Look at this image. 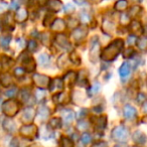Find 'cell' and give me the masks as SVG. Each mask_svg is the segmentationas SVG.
I'll return each mask as SVG.
<instances>
[{
  "instance_id": "cell-1",
  "label": "cell",
  "mask_w": 147,
  "mask_h": 147,
  "mask_svg": "<svg viewBox=\"0 0 147 147\" xmlns=\"http://www.w3.org/2000/svg\"><path fill=\"white\" fill-rule=\"evenodd\" d=\"M123 47H124V41L122 39L118 38L115 39L114 41L110 43L106 49L103 51L102 53V59H104L105 61H112L117 57V55L121 53Z\"/></svg>"
},
{
  "instance_id": "cell-2",
  "label": "cell",
  "mask_w": 147,
  "mask_h": 147,
  "mask_svg": "<svg viewBox=\"0 0 147 147\" xmlns=\"http://www.w3.org/2000/svg\"><path fill=\"white\" fill-rule=\"evenodd\" d=\"M19 111V103L16 100H7L2 105V112L7 117H14Z\"/></svg>"
},
{
  "instance_id": "cell-3",
  "label": "cell",
  "mask_w": 147,
  "mask_h": 147,
  "mask_svg": "<svg viewBox=\"0 0 147 147\" xmlns=\"http://www.w3.org/2000/svg\"><path fill=\"white\" fill-rule=\"evenodd\" d=\"M112 138L118 142H126L129 138V131L124 126H117L112 130Z\"/></svg>"
},
{
  "instance_id": "cell-4",
  "label": "cell",
  "mask_w": 147,
  "mask_h": 147,
  "mask_svg": "<svg viewBox=\"0 0 147 147\" xmlns=\"http://www.w3.org/2000/svg\"><path fill=\"white\" fill-rule=\"evenodd\" d=\"M19 133L22 137L27 139H33L37 135V127L34 124H27L23 125L19 129Z\"/></svg>"
},
{
  "instance_id": "cell-5",
  "label": "cell",
  "mask_w": 147,
  "mask_h": 147,
  "mask_svg": "<svg viewBox=\"0 0 147 147\" xmlns=\"http://www.w3.org/2000/svg\"><path fill=\"white\" fill-rule=\"evenodd\" d=\"M33 83L34 85L39 89H47L49 88V84H51V78L45 75H40V74H34L32 77Z\"/></svg>"
},
{
  "instance_id": "cell-6",
  "label": "cell",
  "mask_w": 147,
  "mask_h": 147,
  "mask_svg": "<svg viewBox=\"0 0 147 147\" xmlns=\"http://www.w3.org/2000/svg\"><path fill=\"white\" fill-rule=\"evenodd\" d=\"M99 55H100V43L94 37L92 43H91V49H90V61L93 63H96L99 59Z\"/></svg>"
},
{
  "instance_id": "cell-7",
  "label": "cell",
  "mask_w": 147,
  "mask_h": 147,
  "mask_svg": "<svg viewBox=\"0 0 147 147\" xmlns=\"http://www.w3.org/2000/svg\"><path fill=\"white\" fill-rule=\"evenodd\" d=\"M35 117V110L31 107H28L24 110V112L22 113V116H21V121L24 123L25 125L31 124L32 121L34 120Z\"/></svg>"
},
{
  "instance_id": "cell-8",
  "label": "cell",
  "mask_w": 147,
  "mask_h": 147,
  "mask_svg": "<svg viewBox=\"0 0 147 147\" xmlns=\"http://www.w3.org/2000/svg\"><path fill=\"white\" fill-rule=\"evenodd\" d=\"M88 34V30L85 26H81V27H77L75 30L71 32V37L75 41L79 42V41H82L85 37Z\"/></svg>"
},
{
  "instance_id": "cell-9",
  "label": "cell",
  "mask_w": 147,
  "mask_h": 147,
  "mask_svg": "<svg viewBox=\"0 0 147 147\" xmlns=\"http://www.w3.org/2000/svg\"><path fill=\"white\" fill-rule=\"evenodd\" d=\"M49 91L51 93H61L63 90V82L61 79H53L51 81V84L49 86Z\"/></svg>"
},
{
  "instance_id": "cell-10",
  "label": "cell",
  "mask_w": 147,
  "mask_h": 147,
  "mask_svg": "<svg viewBox=\"0 0 147 147\" xmlns=\"http://www.w3.org/2000/svg\"><path fill=\"white\" fill-rule=\"evenodd\" d=\"M65 28H67V23H65V21L61 18L55 19L51 25V30L57 31V32H63V31L65 30Z\"/></svg>"
},
{
  "instance_id": "cell-11",
  "label": "cell",
  "mask_w": 147,
  "mask_h": 147,
  "mask_svg": "<svg viewBox=\"0 0 147 147\" xmlns=\"http://www.w3.org/2000/svg\"><path fill=\"white\" fill-rule=\"evenodd\" d=\"M63 82V85L65 84L67 85V87H69V88L73 87L74 85H75V83L77 82V74L73 71H69L65 76Z\"/></svg>"
},
{
  "instance_id": "cell-12",
  "label": "cell",
  "mask_w": 147,
  "mask_h": 147,
  "mask_svg": "<svg viewBox=\"0 0 147 147\" xmlns=\"http://www.w3.org/2000/svg\"><path fill=\"white\" fill-rule=\"evenodd\" d=\"M22 63H23V65H24V67H25L24 71H26L27 73H31V71H34L35 67H36L35 61L31 57H27L26 55V57H25L24 59H22Z\"/></svg>"
},
{
  "instance_id": "cell-13",
  "label": "cell",
  "mask_w": 147,
  "mask_h": 147,
  "mask_svg": "<svg viewBox=\"0 0 147 147\" xmlns=\"http://www.w3.org/2000/svg\"><path fill=\"white\" fill-rule=\"evenodd\" d=\"M47 6L49 10L53 12H57L63 8V3L61 0H49L47 3Z\"/></svg>"
},
{
  "instance_id": "cell-14",
  "label": "cell",
  "mask_w": 147,
  "mask_h": 147,
  "mask_svg": "<svg viewBox=\"0 0 147 147\" xmlns=\"http://www.w3.org/2000/svg\"><path fill=\"white\" fill-rule=\"evenodd\" d=\"M27 17H28V12L25 8H19L16 11V14L14 16V19L16 22L18 23H23L24 21H26Z\"/></svg>"
},
{
  "instance_id": "cell-15",
  "label": "cell",
  "mask_w": 147,
  "mask_h": 147,
  "mask_svg": "<svg viewBox=\"0 0 147 147\" xmlns=\"http://www.w3.org/2000/svg\"><path fill=\"white\" fill-rule=\"evenodd\" d=\"M93 122H94L97 129H99V130H104L107 126V117L100 116V117H97V118H93Z\"/></svg>"
},
{
  "instance_id": "cell-16",
  "label": "cell",
  "mask_w": 147,
  "mask_h": 147,
  "mask_svg": "<svg viewBox=\"0 0 147 147\" xmlns=\"http://www.w3.org/2000/svg\"><path fill=\"white\" fill-rule=\"evenodd\" d=\"M55 41H57V45L61 47H63V49H71V45H69V40H67L65 35H63V34L57 35V36H55Z\"/></svg>"
},
{
  "instance_id": "cell-17",
  "label": "cell",
  "mask_w": 147,
  "mask_h": 147,
  "mask_svg": "<svg viewBox=\"0 0 147 147\" xmlns=\"http://www.w3.org/2000/svg\"><path fill=\"white\" fill-rule=\"evenodd\" d=\"M124 116L127 119H134L137 116V111L131 105H125L124 107Z\"/></svg>"
},
{
  "instance_id": "cell-18",
  "label": "cell",
  "mask_w": 147,
  "mask_h": 147,
  "mask_svg": "<svg viewBox=\"0 0 147 147\" xmlns=\"http://www.w3.org/2000/svg\"><path fill=\"white\" fill-rule=\"evenodd\" d=\"M132 138L134 142L137 143V144H144L145 141H146V136L141 131H135L132 135Z\"/></svg>"
},
{
  "instance_id": "cell-19",
  "label": "cell",
  "mask_w": 147,
  "mask_h": 147,
  "mask_svg": "<svg viewBox=\"0 0 147 147\" xmlns=\"http://www.w3.org/2000/svg\"><path fill=\"white\" fill-rule=\"evenodd\" d=\"M102 30L108 34H112L115 30V25L112 21L110 20H104L102 24Z\"/></svg>"
},
{
  "instance_id": "cell-20",
  "label": "cell",
  "mask_w": 147,
  "mask_h": 147,
  "mask_svg": "<svg viewBox=\"0 0 147 147\" xmlns=\"http://www.w3.org/2000/svg\"><path fill=\"white\" fill-rule=\"evenodd\" d=\"M63 119L67 125H69L73 123L74 119H75V113L71 110H65L63 112Z\"/></svg>"
},
{
  "instance_id": "cell-21",
  "label": "cell",
  "mask_w": 147,
  "mask_h": 147,
  "mask_svg": "<svg viewBox=\"0 0 147 147\" xmlns=\"http://www.w3.org/2000/svg\"><path fill=\"white\" fill-rule=\"evenodd\" d=\"M3 128H4L7 132L13 133L16 130V125H15V123L13 122L12 120H10V119H5V120L3 121Z\"/></svg>"
},
{
  "instance_id": "cell-22",
  "label": "cell",
  "mask_w": 147,
  "mask_h": 147,
  "mask_svg": "<svg viewBox=\"0 0 147 147\" xmlns=\"http://www.w3.org/2000/svg\"><path fill=\"white\" fill-rule=\"evenodd\" d=\"M129 29H130L131 32L133 33H139L142 32V26H141L140 22L137 20H133L130 22V26H129Z\"/></svg>"
},
{
  "instance_id": "cell-23",
  "label": "cell",
  "mask_w": 147,
  "mask_h": 147,
  "mask_svg": "<svg viewBox=\"0 0 147 147\" xmlns=\"http://www.w3.org/2000/svg\"><path fill=\"white\" fill-rule=\"evenodd\" d=\"M53 100L57 104H65L69 101V96L63 94V93H59V94H57L53 97Z\"/></svg>"
},
{
  "instance_id": "cell-24",
  "label": "cell",
  "mask_w": 147,
  "mask_h": 147,
  "mask_svg": "<svg viewBox=\"0 0 147 147\" xmlns=\"http://www.w3.org/2000/svg\"><path fill=\"white\" fill-rule=\"evenodd\" d=\"M119 74H120V76L122 78H126L129 74H130V65H129L128 63H122V65L119 69Z\"/></svg>"
},
{
  "instance_id": "cell-25",
  "label": "cell",
  "mask_w": 147,
  "mask_h": 147,
  "mask_svg": "<svg viewBox=\"0 0 147 147\" xmlns=\"http://www.w3.org/2000/svg\"><path fill=\"white\" fill-rule=\"evenodd\" d=\"M49 125L51 129H59L61 127V125H63V121H61V118H57L55 117V118H51L49 120Z\"/></svg>"
},
{
  "instance_id": "cell-26",
  "label": "cell",
  "mask_w": 147,
  "mask_h": 147,
  "mask_svg": "<svg viewBox=\"0 0 147 147\" xmlns=\"http://www.w3.org/2000/svg\"><path fill=\"white\" fill-rule=\"evenodd\" d=\"M128 7V1L127 0H118L114 5V8L117 11H123Z\"/></svg>"
},
{
  "instance_id": "cell-27",
  "label": "cell",
  "mask_w": 147,
  "mask_h": 147,
  "mask_svg": "<svg viewBox=\"0 0 147 147\" xmlns=\"http://www.w3.org/2000/svg\"><path fill=\"white\" fill-rule=\"evenodd\" d=\"M0 82H1L2 86L5 87V88L9 87V85L11 84L10 75H9V74H3V75H1V76H0Z\"/></svg>"
},
{
  "instance_id": "cell-28",
  "label": "cell",
  "mask_w": 147,
  "mask_h": 147,
  "mask_svg": "<svg viewBox=\"0 0 147 147\" xmlns=\"http://www.w3.org/2000/svg\"><path fill=\"white\" fill-rule=\"evenodd\" d=\"M30 98H31V95L28 90L24 89V90L20 91V93H19V99H20L21 102H23V103L28 102V100Z\"/></svg>"
},
{
  "instance_id": "cell-29",
  "label": "cell",
  "mask_w": 147,
  "mask_h": 147,
  "mask_svg": "<svg viewBox=\"0 0 147 147\" xmlns=\"http://www.w3.org/2000/svg\"><path fill=\"white\" fill-rule=\"evenodd\" d=\"M38 115L40 116V118L42 119V120L49 118V109L47 108V107H45V106H40V107H39V109H38Z\"/></svg>"
},
{
  "instance_id": "cell-30",
  "label": "cell",
  "mask_w": 147,
  "mask_h": 147,
  "mask_svg": "<svg viewBox=\"0 0 147 147\" xmlns=\"http://www.w3.org/2000/svg\"><path fill=\"white\" fill-rule=\"evenodd\" d=\"M67 61H69L67 55H65V53H63V55H61V57H59V59H57V65L63 69V67H65L67 65Z\"/></svg>"
},
{
  "instance_id": "cell-31",
  "label": "cell",
  "mask_w": 147,
  "mask_h": 147,
  "mask_svg": "<svg viewBox=\"0 0 147 147\" xmlns=\"http://www.w3.org/2000/svg\"><path fill=\"white\" fill-rule=\"evenodd\" d=\"M61 147H74V142L67 137L63 136L61 138Z\"/></svg>"
},
{
  "instance_id": "cell-32",
  "label": "cell",
  "mask_w": 147,
  "mask_h": 147,
  "mask_svg": "<svg viewBox=\"0 0 147 147\" xmlns=\"http://www.w3.org/2000/svg\"><path fill=\"white\" fill-rule=\"evenodd\" d=\"M10 40H11V37L9 35H2V36H0V45H2V47H4V49L8 47Z\"/></svg>"
},
{
  "instance_id": "cell-33",
  "label": "cell",
  "mask_w": 147,
  "mask_h": 147,
  "mask_svg": "<svg viewBox=\"0 0 147 147\" xmlns=\"http://www.w3.org/2000/svg\"><path fill=\"white\" fill-rule=\"evenodd\" d=\"M137 45H138V47L141 49V51H145L147 47V38L145 36H141L138 38V40L136 41Z\"/></svg>"
},
{
  "instance_id": "cell-34",
  "label": "cell",
  "mask_w": 147,
  "mask_h": 147,
  "mask_svg": "<svg viewBox=\"0 0 147 147\" xmlns=\"http://www.w3.org/2000/svg\"><path fill=\"white\" fill-rule=\"evenodd\" d=\"M40 38H41L40 40L43 45H45V47H49V45H51V36H49V33H47V32L42 33V34L40 35Z\"/></svg>"
},
{
  "instance_id": "cell-35",
  "label": "cell",
  "mask_w": 147,
  "mask_h": 147,
  "mask_svg": "<svg viewBox=\"0 0 147 147\" xmlns=\"http://www.w3.org/2000/svg\"><path fill=\"white\" fill-rule=\"evenodd\" d=\"M142 10L140 6H133L131 7V9L129 10V17H136L137 15H139V12Z\"/></svg>"
},
{
  "instance_id": "cell-36",
  "label": "cell",
  "mask_w": 147,
  "mask_h": 147,
  "mask_svg": "<svg viewBox=\"0 0 147 147\" xmlns=\"http://www.w3.org/2000/svg\"><path fill=\"white\" fill-rule=\"evenodd\" d=\"M27 49H28V51H30V53H34V51H37V43L35 40H29L28 41V45H27Z\"/></svg>"
},
{
  "instance_id": "cell-37",
  "label": "cell",
  "mask_w": 147,
  "mask_h": 147,
  "mask_svg": "<svg viewBox=\"0 0 147 147\" xmlns=\"http://www.w3.org/2000/svg\"><path fill=\"white\" fill-rule=\"evenodd\" d=\"M38 61L39 63H40L41 65H47V63H49V57L47 55H45V53H43V55H40L38 57Z\"/></svg>"
},
{
  "instance_id": "cell-38",
  "label": "cell",
  "mask_w": 147,
  "mask_h": 147,
  "mask_svg": "<svg viewBox=\"0 0 147 147\" xmlns=\"http://www.w3.org/2000/svg\"><path fill=\"white\" fill-rule=\"evenodd\" d=\"M69 59H71V61H73L74 63H77V65H79V63H81L80 55H79L76 51H73V53H71V55H69Z\"/></svg>"
},
{
  "instance_id": "cell-39",
  "label": "cell",
  "mask_w": 147,
  "mask_h": 147,
  "mask_svg": "<svg viewBox=\"0 0 147 147\" xmlns=\"http://www.w3.org/2000/svg\"><path fill=\"white\" fill-rule=\"evenodd\" d=\"M77 128L80 131H85L89 128V123L85 120H81L80 122L78 123V125H77Z\"/></svg>"
},
{
  "instance_id": "cell-40",
  "label": "cell",
  "mask_w": 147,
  "mask_h": 147,
  "mask_svg": "<svg viewBox=\"0 0 147 147\" xmlns=\"http://www.w3.org/2000/svg\"><path fill=\"white\" fill-rule=\"evenodd\" d=\"M135 51L134 49H133V47H128V49H124V51H123V57H125V59H128V57H132V55H134Z\"/></svg>"
},
{
  "instance_id": "cell-41",
  "label": "cell",
  "mask_w": 147,
  "mask_h": 147,
  "mask_svg": "<svg viewBox=\"0 0 147 147\" xmlns=\"http://www.w3.org/2000/svg\"><path fill=\"white\" fill-rule=\"evenodd\" d=\"M81 21H82L83 23H85V24H87V23H89L91 21V16L90 14H88V13L86 12H83L81 13Z\"/></svg>"
},
{
  "instance_id": "cell-42",
  "label": "cell",
  "mask_w": 147,
  "mask_h": 147,
  "mask_svg": "<svg viewBox=\"0 0 147 147\" xmlns=\"http://www.w3.org/2000/svg\"><path fill=\"white\" fill-rule=\"evenodd\" d=\"M17 92H18V90H17L16 88H11L5 92V95H6L8 98H13V97L16 96Z\"/></svg>"
},
{
  "instance_id": "cell-43",
  "label": "cell",
  "mask_w": 147,
  "mask_h": 147,
  "mask_svg": "<svg viewBox=\"0 0 147 147\" xmlns=\"http://www.w3.org/2000/svg\"><path fill=\"white\" fill-rule=\"evenodd\" d=\"M81 140H82V142L84 144H89L91 142V140H92V137H91V135L89 133H84L82 135V137H81Z\"/></svg>"
},
{
  "instance_id": "cell-44",
  "label": "cell",
  "mask_w": 147,
  "mask_h": 147,
  "mask_svg": "<svg viewBox=\"0 0 147 147\" xmlns=\"http://www.w3.org/2000/svg\"><path fill=\"white\" fill-rule=\"evenodd\" d=\"M25 75V71L21 67H18V69H14V76L16 78H22L23 76Z\"/></svg>"
},
{
  "instance_id": "cell-45",
  "label": "cell",
  "mask_w": 147,
  "mask_h": 147,
  "mask_svg": "<svg viewBox=\"0 0 147 147\" xmlns=\"http://www.w3.org/2000/svg\"><path fill=\"white\" fill-rule=\"evenodd\" d=\"M65 12L67 13V14H71V13H74L75 12V6H74L73 4H71V3L67 4L65 6Z\"/></svg>"
},
{
  "instance_id": "cell-46",
  "label": "cell",
  "mask_w": 147,
  "mask_h": 147,
  "mask_svg": "<svg viewBox=\"0 0 147 147\" xmlns=\"http://www.w3.org/2000/svg\"><path fill=\"white\" fill-rule=\"evenodd\" d=\"M121 23L124 25L130 23V17L128 16V14H123L122 16H121Z\"/></svg>"
},
{
  "instance_id": "cell-47",
  "label": "cell",
  "mask_w": 147,
  "mask_h": 147,
  "mask_svg": "<svg viewBox=\"0 0 147 147\" xmlns=\"http://www.w3.org/2000/svg\"><path fill=\"white\" fill-rule=\"evenodd\" d=\"M145 100H146V96H145L144 94H139L138 97H137V102L139 103V104H144L145 103Z\"/></svg>"
},
{
  "instance_id": "cell-48",
  "label": "cell",
  "mask_w": 147,
  "mask_h": 147,
  "mask_svg": "<svg viewBox=\"0 0 147 147\" xmlns=\"http://www.w3.org/2000/svg\"><path fill=\"white\" fill-rule=\"evenodd\" d=\"M53 15L51 14H47V16H45V20H43V23H45V25H49V23H53Z\"/></svg>"
},
{
  "instance_id": "cell-49",
  "label": "cell",
  "mask_w": 147,
  "mask_h": 147,
  "mask_svg": "<svg viewBox=\"0 0 147 147\" xmlns=\"http://www.w3.org/2000/svg\"><path fill=\"white\" fill-rule=\"evenodd\" d=\"M92 147H108V144L104 141H100V142H97L95 144L92 145Z\"/></svg>"
},
{
  "instance_id": "cell-50",
  "label": "cell",
  "mask_w": 147,
  "mask_h": 147,
  "mask_svg": "<svg viewBox=\"0 0 147 147\" xmlns=\"http://www.w3.org/2000/svg\"><path fill=\"white\" fill-rule=\"evenodd\" d=\"M10 147H19V141L17 138H13L12 140H11L10 142V145H9Z\"/></svg>"
},
{
  "instance_id": "cell-51",
  "label": "cell",
  "mask_w": 147,
  "mask_h": 147,
  "mask_svg": "<svg viewBox=\"0 0 147 147\" xmlns=\"http://www.w3.org/2000/svg\"><path fill=\"white\" fill-rule=\"evenodd\" d=\"M67 23H69V24H67V25H69V26H71V27L77 26V25H78V21H77L76 19H74V18H69V21H67Z\"/></svg>"
},
{
  "instance_id": "cell-52",
  "label": "cell",
  "mask_w": 147,
  "mask_h": 147,
  "mask_svg": "<svg viewBox=\"0 0 147 147\" xmlns=\"http://www.w3.org/2000/svg\"><path fill=\"white\" fill-rule=\"evenodd\" d=\"M100 91V85L99 84H95L94 86L92 87V93L93 94H96Z\"/></svg>"
},
{
  "instance_id": "cell-53",
  "label": "cell",
  "mask_w": 147,
  "mask_h": 147,
  "mask_svg": "<svg viewBox=\"0 0 147 147\" xmlns=\"http://www.w3.org/2000/svg\"><path fill=\"white\" fill-rule=\"evenodd\" d=\"M128 42L129 45H134L135 42H136V37L134 36V35H130V36L128 37Z\"/></svg>"
},
{
  "instance_id": "cell-54",
  "label": "cell",
  "mask_w": 147,
  "mask_h": 147,
  "mask_svg": "<svg viewBox=\"0 0 147 147\" xmlns=\"http://www.w3.org/2000/svg\"><path fill=\"white\" fill-rule=\"evenodd\" d=\"M6 8H7L6 3H0V12H1V11H4Z\"/></svg>"
},
{
  "instance_id": "cell-55",
  "label": "cell",
  "mask_w": 147,
  "mask_h": 147,
  "mask_svg": "<svg viewBox=\"0 0 147 147\" xmlns=\"http://www.w3.org/2000/svg\"><path fill=\"white\" fill-rule=\"evenodd\" d=\"M38 1V4L39 5H41V6H43V5H45L47 3V1L49 0H37Z\"/></svg>"
},
{
  "instance_id": "cell-56",
  "label": "cell",
  "mask_w": 147,
  "mask_h": 147,
  "mask_svg": "<svg viewBox=\"0 0 147 147\" xmlns=\"http://www.w3.org/2000/svg\"><path fill=\"white\" fill-rule=\"evenodd\" d=\"M92 1H93L94 3H100V2H102L103 0H92Z\"/></svg>"
},
{
  "instance_id": "cell-57",
  "label": "cell",
  "mask_w": 147,
  "mask_h": 147,
  "mask_svg": "<svg viewBox=\"0 0 147 147\" xmlns=\"http://www.w3.org/2000/svg\"><path fill=\"white\" fill-rule=\"evenodd\" d=\"M114 147H122L121 145H116V146H114Z\"/></svg>"
},
{
  "instance_id": "cell-58",
  "label": "cell",
  "mask_w": 147,
  "mask_h": 147,
  "mask_svg": "<svg viewBox=\"0 0 147 147\" xmlns=\"http://www.w3.org/2000/svg\"><path fill=\"white\" fill-rule=\"evenodd\" d=\"M132 147H139V146H132Z\"/></svg>"
}]
</instances>
